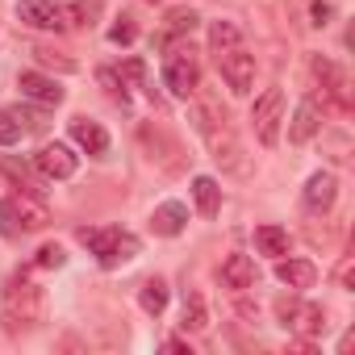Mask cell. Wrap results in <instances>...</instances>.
I'll list each match as a JSON object with an SVG mask.
<instances>
[{"label": "cell", "instance_id": "1", "mask_svg": "<svg viewBox=\"0 0 355 355\" xmlns=\"http://www.w3.org/2000/svg\"><path fill=\"white\" fill-rule=\"evenodd\" d=\"M17 13H21V21H26V26H34V30H55V34H63V30H80V26H88V17L96 13V0H76V5H51V0H21Z\"/></svg>", "mask_w": 355, "mask_h": 355}, {"label": "cell", "instance_id": "2", "mask_svg": "<svg viewBox=\"0 0 355 355\" xmlns=\"http://www.w3.org/2000/svg\"><path fill=\"white\" fill-rule=\"evenodd\" d=\"M80 243L92 247V255L101 259V268H121L138 255V239L130 230L105 226V230H80Z\"/></svg>", "mask_w": 355, "mask_h": 355}, {"label": "cell", "instance_id": "3", "mask_svg": "<svg viewBox=\"0 0 355 355\" xmlns=\"http://www.w3.org/2000/svg\"><path fill=\"white\" fill-rule=\"evenodd\" d=\"M214 59H218V71H222V80H226V88H230L234 96H247V92L255 88V55H251L243 42L218 51Z\"/></svg>", "mask_w": 355, "mask_h": 355}, {"label": "cell", "instance_id": "4", "mask_svg": "<svg viewBox=\"0 0 355 355\" xmlns=\"http://www.w3.org/2000/svg\"><path fill=\"white\" fill-rule=\"evenodd\" d=\"M280 121H284V92H280V88H268V92L251 105L255 138H259L263 146H276V142H280Z\"/></svg>", "mask_w": 355, "mask_h": 355}, {"label": "cell", "instance_id": "5", "mask_svg": "<svg viewBox=\"0 0 355 355\" xmlns=\"http://www.w3.org/2000/svg\"><path fill=\"white\" fill-rule=\"evenodd\" d=\"M163 84L171 88V96H193L197 84H201V67L193 59V51H171L167 63H163Z\"/></svg>", "mask_w": 355, "mask_h": 355}, {"label": "cell", "instance_id": "6", "mask_svg": "<svg viewBox=\"0 0 355 355\" xmlns=\"http://www.w3.org/2000/svg\"><path fill=\"white\" fill-rule=\"evenodd\" d=\"M276 313L288 330H301V334H322L326 330V313L309 301H288L284 297V301H276Z\"/></svg>", "mask_w": 355, "mask_h": 355}, {"label": "cell", "instance_id": "7", "mask_svg": "<svg viewBox=\"0 0 355 355\" xmlns=\"http://www.w3.org/2000/svg\"><path fill=\"white\" fill-rule=\"evenodd\" d=\"M34 167L46 175V180H71L76 167H80V159H76L63 142H46V146L34 155Z\"/></svg>", "mask_w": 355, "mask_h": 355}, {"label": "cell", "instance_id": "8", "mask_svg": "<svg viewBox=\"0 0 355 355\" xmlns=\"http://www.w3.org/2000/svg\"><path fill=\"white\" fill-rule=\"evenodd\" d=\"M309 67H313V76H318V84L326 88V96H330V101H334L338 109H351V92H347V76H343V71H338V67H334L330 59H322V55H318V59H313Z\"/></svg>", "mask_w": 355, "mask_h": 355}, {"label": "cell", "instance_id": "9", "mask_svg": "<svg viewBox=\"0 0 355 355\" xmlns=\"http://www.w3.org/2000/svg\"><path fill=\"white\" fill-rule=\"evenodd\" d=\"M17 88H21V96L34 101V105H59V101H63V88H59L51 76H42V71H21V76H17Z\"/></svg>", "mask_w": 355, "mask_h": 355}, {"label": "cell", "instance_id": "10", "mask_svg": "<svg viewBox=\"0 0 355 355\" xmlns=\"http://www.w3.org/2000/svg\"><path fill=\"white\" fill-rule=\"evenodd\" d=\"M218 276H222V284H226V288H234V293H247V288H255V259L234 251V255H226V259H222Z\"/></svg>", "mask_w": 355, "mask_h": 355}, {"label": "cell", "instance_id": "11", "mask_svg": "<svg viewBox=\"0 0 355 355\" xmlns=\"http://www.w3.org/2000/svg\"><path fill=\"white\" fill-rule=\"evenodd\" d=\"M5 305H9V318L21 313V322H34L38 318V288L30 280H13L5 288Z\"/></svg>", "mask_w": 355, "mask_h": 355}, {"label": "cell", "instance_id": "12", "mask_svg": "<svg viewBox=\"0 0 355 355\" xmlns=\"http://www.w3.org/2000/svg\"><path fill=\"white\" fill-rule=\"evenodd\" d=\"M334 197H338V180H334L330 171H313L309 184H305V205H309L313 214H326V209L334 205Z\"/></svg>", "mask_w": 355, "mask_h": 355}, {"label": "cell", "instance_id": "13", "mask_svg": "<svg viewBox=\"0 0 355 355\" xmlns=\"http://www.w3.org/2000/svg\"><path fill=\"white\" fill-rule=\"evenodd\" d=\"M71 138L88 150V155H105L109 150V130L101 125V121H92V117H71Z\"/></svg>", "mask_w": 355, "mask_h": 355}, {"label": "cell", "instance_id": "14", "mask_svg": "<svg viewBox=\"0 0 355 355\" xmlns=\"http://www.w3.org/2000/svg\"><path fill=\"white\" fill-rule=\"evenodd\" d=\"M184 222H189V209H184L180 201H163V205L150 214V230L163 234V239H175V234L184 230Z\"/></svg>", "mask_w": 355, "mask_h": 355}, {"label": "cell", "instance_id": "15", "mask_svg": "<svg viewBox=\"0 0 355 355\" xmlns=\"http://www.w3.org/2000/svg\"><path fill=\"white\" fill-rule=\"evenodd\" d=\"M318 130H322V113H318V101H301V105H297V113H293L288 138H293V142H309Z\"/></svg>", "mask_w": 355, "mask_h": 355}, {"label": "cell", "instance_id": "16", "mask_svg": "<svg viewBox=\"0 0 355 355\" xmlns=\"http://www.w3.org/2000/svg\"><path fill=\"white\" fill-rule=\"evenodd\" d=\"M276 280L288 284V288H313L318 268H313L309 259H280V263H276Z\"/></svg>", "mask_w": 355, "mask_h": 355}, {"label": "cell", "instance_id": "17", "mask_svg": "<svg viewBox=\"0 0 355 355\" xmlns=\"http://www.w3.org/2000/svg\"><path fill=\"white\" fill-rule=\"evenodd\" d=\"M9 201H13V214H17V226H21V230H42V226L51 222L46 205H38L34 197L21 193V197H9Z\"/></svg>", "mask_w": 355, "mask_h": 355}, {"label": "cell", "instance_id": "18", "mask_svg": "<svg viewBox=\"0 0 355 355\" xmlns=\"http://www.w3.org/2000/svg\"><path fill=\"white\" fill-rule=\"evenodd\" d=\"M193 201H197V209H201L205 218H214V214L222 209V189H218V180L197 175V180H193Z\"/></svg>", "mask_w": 355, "mask_h": 355}, {"label": "cell", "instance_id": "19", "mask_svg": "<svg viewBox=\"0 0 355 355\" xmlns=\"http://www.w3.org/2000/svg\"><path fill=\"white\" fill-rule=\"evenodd\" d=\"M255 247L263 251V255H288V230H280V226H255Z\"/></svg>", "mask_w": 355, "mask_h": 355}, {"label": "cell", "instance_id": "20", "mask_svg": "<svg viewBox=\"0 0 355 355\" xmlns=\"http://www.w3.org/2000/svg\"><path fill=\"white\" fill-rule=\"evenodd\" d=\"M184 330H193V334H201L205 326H209V309H205V297L201 293H184V322H180Z\"/></svg>", "mask_w": 355, "mask_h": 355}, {"label": "cell", "instance_id": "21", "mask_svg": "<svg viewBox=\"0 0 355 355\" xmlns=\"http://www.w3.org/2000/svg\"><path fill=\"white\" fill-rule=\"evenodd\" d=\"M138 305H142L146 313H155V318H159V313L167 309V284H163L159 276H155V280H146V284H142V293H138Z\"/></svg>", "mask_w": 355, "mask_h": 355}, {"label": "cell", "instance_id": "22", "mask_svg": "<svg viewBox=\"0 0 355 355\" xmlns=\"http://www.w3.org/2000/svg\"><path fill=\"white\" fill-rule=\"evenodd\" d=\"M243 42V30L234 26V21H214L209 26V51L218 55V51H226V46H239Z\"/></svg>", "mask_w": 355, "mask_h": 355}, {"label": "cell", "instance_id": "23", "mask_svg": "<svg viewBox=\"0 0 355 355\" xmlns=\"http://www.w3.org/2000/svg\"><path fill=\"white\" fill-rule=\"evenodd\" d=\"M193 26H197V13H193V9H175V13H167V26H163L159 42H167V38H175V34H193Z\"/></svg>", "mask_w": 355, "mask_h": 355}, {"label": "cell", "instance_id": "24", "mask_svg": "<svg viewBox=\"0 0 355 355\" xmlns=\"http://www.w3.org/2000/svg\"><path fill=\"white\" fill-rule=\"evenodd\" d=\"M26 125H21V113H9V109H0V146H13L21 142Z\"/></svg>", "mask_w": 355, "mask_h": 355}, {"label": "cell", "instance_id": "25", "mask_svg": "<svg viewBox=\"0 0 355 355\" xmlns=\"http://www.w3.org/2000/svg\"><path fill=\"white\" fill-rule=\"evenodd\" d=\"M34 263H38V268H63V263H67V251H63L59 243H46V247L38 251Z\"/></svg>", "mask_w": 355, "mask_h": 355}, {"label": "cell", "instance_id": "26", "mask_svg": "<svg viewBox=\"0 0 355 355\" xmlns=\"http://www.w3.org/2000/svg\"><path fill=\"white\" fill-rule=\"evenodd\" d=\"M0 234H21V226H17V214H13V201L5 197V201H0Z\"/></svg>", "mask_w": 355, "mask_h": 355}, {"label": "cell", "instance_id": "27", "mask_svg": "<svg viewBox=\"0 0 355 355\" xmlns=\"http://www.w3.org/2000/svg\"><path fill=\"white\" fill-rule=\"evenodd\" d=\"M138 38V26L130 21V17H121L113 30H109V42H117V46H125V42H134Z\"/></svg>", "mask_w": 355, "mask_h": 355}, {"label": "cell", "instance_id": "28", "mask_svg": "<svg viewBox=\"0 0 355 355\" xmlns=\"http://www.w3.org/2000/svg\"><path fill=\"white\" fill-rule=\"evenodd\" d=\"M34 55H38V63H46V67H59V71H76V63H71V59H63V55H55V51H42V46H38Z\"/></svg>", "mask_w": 355, "mask_h": 355}, {"label": "cell", "instance_id": "29", "mask_svg": "<svg viewBox=\"0 0 355 355\" xmlns=\"http://www.w3.org/2000/svg\"><path fill=\"white\" fill-rule=\"evenodd\" d=\"M101 84L109 88V96H113V101H121V105H125V84L117 80V71H109V67H105V71H101Z\"/></svg>", "mask_w": 355, "mask_h": 355}, {"label": "cell", "instance_id": "30", "mask_svg": "<svg viewBox=\"0 0 355 355\" xmlns=\"http://www.w3.org/2000/svg\"><path fill=\"white\" fill-rule=\"evenodd\" d=\"M121 71H125V80H134V84H138L146 67H142V59H125V67H121Z\"/></svg>", "mask_w": 355, "mask_h": 355}]
</instances>
